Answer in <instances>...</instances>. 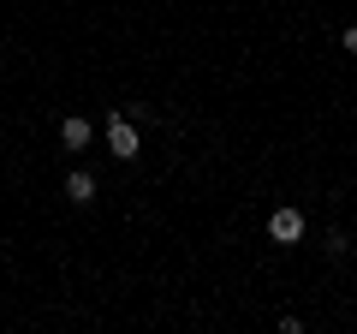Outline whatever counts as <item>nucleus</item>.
<instances>
[{"mask_svg": "<svg viewBox=\"0 0 357 334\" xmlns=\"http://www.w3.org/2000/svg\"><path fill=\"white\" fill-rule=\"evenodd\" d=\"M143 143H137V126H131V114H119V108H107V155L114 161H131Z\"/></svg>", "mask_w": 357, "mask_h": 334, "instance_id": "nucleus-1", "label": "nucleus"}, {"mask_svg": "<svg viewBox=\"0 0 357 334\" xmlns=\"http://www.w3.org/2000/svg\"><path fill=\"white\" fill-rule=\"evenodd\" d=\"M268 239H274V245H298V239H304V209L280 203L274 215H268Z\"/></svg>", "mask_w": 357, "mask_h": 334, "instance_id": "nucleus-2", "label": "nucleus"}, {"mask_svg": "<svg viewBox=\"0 0 357 334\" xmlns=\"http://www.w3.org/2000/svg\"><path fill=\"white\" fill-rule=\"evenodd\" d=\"M60 191H66V203H77V209H84V203H96V173H89V167H77V173H66V185H60Z\"/></svg>", "mask_w": 357, "mask_h": 334, "instance_id": "nucleus-4", "label": "nucleus"}, {"mask_svg": "<svg viewBox=\"0 0 357 334\" xmlns=\"http://www.w3.org/2000/svg\"><path fill=\"white\" fill-rule=\"evenodd\" d=\"M60 143L66 150H89V143H96V126H89L84 114H66L60 119Z\"/></svg>", "mask_w": 357, "mask_h": 334, "instance_id": "nucleus-3", "label": "nucleus"}, {"mask_svg": "<svg viewBox=\"0 0 357 334\" xmlns=\"http://www.w3.org/2000/svg\"><path fill=\"white\" fill-rule=\"evenodd\" d=\"M351 251H357V245H351Z\"/></svg>", "mask_w": 357, "mask_h": 334, "instance_id": "nucleus-6", "label": "nucleus"}, {"mask_svg": "<svg viewBox=\"0 0 357 334\" xmlns=\"http://www.w3.org/2000/svg\"><path fill=\"white\" fill-rule=\"evenodd\" d=\"M340 42H345V54L357 60V24H345V36H340Z\"/></svg>", "mask_w": 357, "mask_h": 334, "instance_id": "nucleus-5", "label": "nucleus"}]
</instances>
